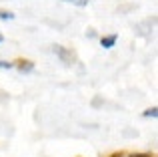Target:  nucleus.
I'll return each instance as SVG.
<instances>
[{
	"instance_id": "obj_1",
	"label": "nucleus",
	"mask_w": 158,
	"mask_h": 157,
	"mask_svg": "<svg viewBox=\"0 0 158 157\" xmlns=\"http://www.w3.org/2000/svg\"><path fill=\"white\" fill-rule=\"evenodd\" d=\"M54 52L60 56L62 63H66V65L74 63V52H72V51H68V48H64V47H60V44H56V47H54Z\"/></svg>"
},
{
	"instance_id": "obj_2",
	"label": "nucleus",
	"mask_w": 158,
	"mask_h": 157,
	"mask_svg": "<svg viewBox=\"0 0 158 157\" xmlns=\"http://www.w3.org/2000/svg\"><path fill=\"white\" fill-rule=\"evenodd\" d=\"M116 40H118V34H108V36H102V40H100V44L104 48H112L116 44Z\"/></svg>"
},
{
	"instance_id": "obj_3",
	"label": "nucleus",
	"mask_w": 158,
	"mask_h": 157,
	"mask_svg": "<svg viewBox=\"0 0 158 157\" xmlns=\"http://www.w3.org/2000/svg\"><path fill=\"white\" fill-rule=\"evenodd\" d=\"M18 63V71L20 73H30V71H34V65L30 63V61H16Z\"/></svg>"
},
{
	"instance_id": "obj_4",
	"label": "nucleus",
	"mask_w": 158,
	"mask_h": 157,
	"mask_svg": "<svg viewBox=\"0 0 158 157\" xmlns=\"http://www.w3.org/2000/svg\"><path fill=\"white\" fill-rule=\"evenodd\" d=\"M156 115H158V109H156V107H152V109H146V111H144V117L156 119Z\"/></svg>"
},
{
	"instance_id": "obj_5",
	"label": "nucleus",
	"mask_w": 158,
	"mask_h": 157,
	"mask_svg": "<svg viewBox=\"0 0 158 157\" xmlns=\"http://www.w3.org/2000/svg\"><path fill=\"white\" fill-rule=\"evenodd\" d=\"M0 18L2 20H12L14 14H12V12H6V10H0Z\"/></svg>"
},
{
	"instance_id": "obj_6",
	"label": "nucleus",
	"mask_w": 158,
	"mask_h": 157,
	"mask_svg": "<svg viewBox=\"0 0 158 157\" xmlns=\"http://www.w3.org/2000/svg\"><path fill=\"white\" fill-rule=\"evenodd\" d=\"M64 2H70V4H76V6H86L90 0H64Z\"/></svg>"
},
{
	"instance_id": "obj_7",
	"label": "nucleus",
	"mask_w": 158,
	"mask_h": 157,
	"mask_svg": "<svg viewBox=\"0 0 158 157\" xmlns=\"http://www.w3.org/2000/svg\"><path fill=\"white\" fill-rule=\"evenodd\" d=\"M12 67H14L12 63H6V61H0V71H10Z\"/></svg>"
},
{
	"instance_id": "obj_8",
	"label": "nucleus",
	"mask_w": 158,
	"mask_h": 157,
	"mask_svg": "<svg viewBox=\"0 0 158 157\" xmlns=\"http://www.w3.org/2000/svg\"><path fill=\"white\" fill-rule=\"evenodd\" d=\"M130 157H154V155H150V153H134V155H130Z\"/></svg>"
},
{
	"instance_id": "obj_9",
	"label": "nucleus",
	"mask_w": 158,
	"mask_h": 157,
	"mask_svg": "<svg viewBox=\"0 0 158 157\" xmlns=\"http://www.w3.org/2000/svg\"><path fill=\"white\" fill-rule=\"evenodd\" d=\"M124 153H114V155H110V157H122Z\"/></svg>"
},
{
	"instance_id": "obj_10",
	"label": "nucleus",
	"mask_w": 158,
	"mask_h": 157,
	"mask_svg": "<svg viewBox=\"0 0 158 157\" xmlns=\"http://www.w3.org/2000/svg\"><path fill=\"white\" fill-rule=\"evenodd\" d=\"M2 40H4V38H2V36H0V43H2Z\"/></svg>"
}]
</instances>
